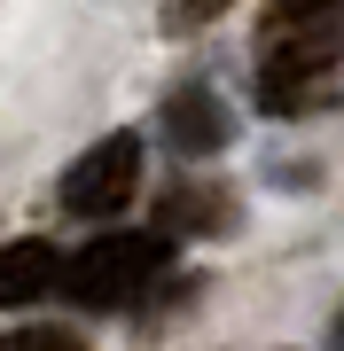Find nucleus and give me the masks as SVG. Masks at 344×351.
I'll return each mask as SVG.
<instances>
[{
    "mask_svg": "<svg viewBox=\"0 0 344 351\" xmlns=\"http://www.w3.org/2000/svg\"><path fill=\"white\" fill-rule=\"evenodd\" d=\"M165 141L180 156H219L235 141V117H227V101H219L211 86H180L165 101Z\"/></svg>",
    "mask_w": 344,
    "mask_h": 351,
    "instance_id": "20e7f679",
    "label": "nucleus"
},
{
    "mask_svg": "<svg viewBox=\"0 0 344 351\" xmlns=\"http://www.w3.org/2000/svg\"><path fill=\"white\" fill-rule=\"evenodd\" d=\"M165 265H172L165 234H102V242H87L78 258H63V297L110 313V304H133Z\"/></svg>",
    "mask_w": 344,
    "mask_h": 351,
    "instance_id": "f03ea898",
    "label": "nucleus"
},
{
    "mask_svg": "<svg viewBox=\"0 0 344 351\" xmlns=\"http://www.w3.org/2000/svg\"><path fill=\"white\" fill-rule=\"evenodd\" d=\"M344 0H274V32H297V24H336Z\"/></svg>",
    "mask_w": 344,
    "mask_h": 351,
    "instance_id": "423d86ee",
    "label": "nucleus"
},
{
    "mask_svg": "<svg viewBox=\"0 0 344 351\" xmlns=\"http://www.w3.org/2000/svg\"><path fill=\"white\" fill-rule=\"evenodd\" d=\"M0 351H87V343L63 328H16V336H0Z\"/></svg>",
    "mask_w": 344,
    "mask_h": 351,
    "instance_id": "0eeeda50",
    "label": "nucleus"
},
{
    "mask_svg": "<svg viewBox=\"0 0 344 351\" xmlns=\"http://www.w3.org/2000/svg\"><path fill=\"white\" fill-rule=\"evenodd\" d=\"M329 351H344V313H336V320H329Z\"/></svg>",
    "mask_w": 344,
    "mask_h": 351,
    "instance_id": "1a4fd4ad",
    "label": "nucleus"
},
{
    "mask_svg": "<svg viewBox=\"0 0 344 351\" xmlns=\"http://www.w3.org/2000/svg\"><path fill=\"white\" fill-rule=\"evenodd\" d=\"M344 63V24H297V32H274L258 47V110L266 117H297L329 94V78Z\"/></svg>",
    "mask_w": 344,
    "mask_h": 351,
    "instance_id": "f257e3e1",
    "label": "nucleus"
},
{
    "mask_svg": "<svg viewBox=\"0 0 344 351\" xmlns=\"http://www.w3.org/2000/svg\"><path fill=\"white\" fill-rule=\"evenodd\" d=\"M141 195V133H110L63 172V211L71 219H110Z\"/></svg>",
    "mask_w": 344,
    "mask_h": 351,
    "instance_id": "7ed1b4c3",
    "label": "nucleus"
},
{
    "mask_svg": "<svg viewBox=\"0 0 344 351\" xmlns=\"http://www.w3.org/2000/svg\"><path fill=\"white\" fill-rule=\"evenodd\" d=\"M235 0H165V24L172 32H196V24H211V16H227Z\"/></svg>",
    "mask_w": 344,
    "mask_h": 351,
    "instance_id": "6e6552de",
    "label": "nucleus"
},
{
    "mask_svg": "<svg viewBox=\"0 0 344 351\" xmlns=\"http://www.w3.org/2000/svg\"><path fill=\"white\" fill-rule=\"evenodd\" d=\"M47 289H63V258L47 242H0V313L47 297Z\"/></svg>",
    "mask_w": 344,
    "mask_h": 351,
    "instance_id": "39448f33",
    "label": "nucleus"
}]
</instances>
